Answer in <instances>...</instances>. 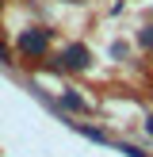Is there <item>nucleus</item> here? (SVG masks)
<instances>
[{
  "label": "nucleus",
  "instance_id": "nucleus-5",
  "mask_svg": "<svg viewBox=\"0 0 153 157\" xmlns=\"http://www.w3.org/2000/svg\"><path fill=\"white\" fill-rule=\"evenodd\" d=\"M145 130H149V134H153V115H149V123H145Z\"/></svg>",
  "mask_w": 153,
  "mask_h": 157
},
{
  "label": "nucleus",
  "instance_id": "nucleus-2",
  "mask_svg": "<svg viewBox=\"0 0 153 157\" xmlns=\"http://www.w3.org/2000/svg\"><path fill=\"white\" fill-rule=\"evenodd\" d=\"M19 50L23 54H42L46 50V31H23L19 35Z\"/></svg>",
  "mask_w": 153,
  "mask_h": 157
},
{
  "label": "nucleus",
  "instance_id": "nucleus-1",
  "mask_svg": "<svg viewBox=\"0 0 153 157\" xmlns=\"http://www.w3.org/2000/svg\"><path fill=\"white\" fill-rule=\"evenodd\" d=\"M88 46H80V42H73V46H65V54H61V65L65 69H88Z\"/></svg>",
  "mask_w": 153,
  "mask_h": 157
},
{
  "label": "nucleus",
  "instance_id": "nucleus-3",
  "mask_svg": "<svg viewBox=\"0 0 153 157\" xmlns=\"http://www.w3.org/2000/svg\"><path fill=\"white\" fill-rule=\"evenodd\" d=\"M61 104H65V107H73V111H88V104H84L80 96H73V92H65V96H61Z\"/></svg>",
  "mask_w": 153,
  "mask_h": 157
},
{
  "label": "nucleus",
  "instance_id": "nucleus-4",
  "mask_svg": "<svg viewBox=\"0 0 153 157\" xmlns=\"http://www.w3.org/2000/svg\"><path fill=\"white\" fill-rule=\"evenodd\" d=\"M138 38H142V46H145V50H153V27H145Z\"/></svg>",
  "mask_w": 153,
  "mask_h": 157
}]
</instances>
